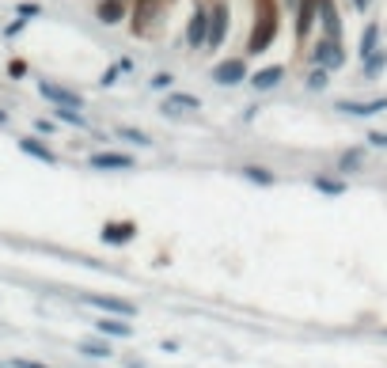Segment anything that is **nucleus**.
<instances>
[{"label": "nucleus", "mask_w": 387, "mask_h": 368, "mask_svg": "<svg viewBox=\"0 0 387 368\" xmlns=\"http://www.w3.org/2000/svg\"><path fill=\"white\" fill-rule=\"evenodd\" d=\"M312 65H315V69H327V73H338V69L346 65V49H342V42L319 38V42L312 46Z\"/></svg>", "instance_id": "obj_1"}, {"label": "nucleus", "mask_w": 387, "mask_h": 368, "mask_svg": "<svg viewBox=\"0 0 387 368\" xmlns=\"http://www.w3.org/2000/svg\"><path fill=\"white\" fill-rule=\"evenodd\" d=\"M273 38H277V12L262 8V12H258V23H255V34H251L247 53H251V58H255V53H266Z\"/></svg>", "instance_id": "obj_2"}, {"label": "nucleus", "mask_w": 387, "mask_h": 368, "mask_svg": "<svg viewBox=\"0 0 387 368\" xmlns=\"http://www.w3.org/2000/svg\"><path fill=\"white\" fill-rule=\"evenodd\" d=\"M213 84H221V88H239V84L251 76V69H247V58H228V61H221V65H213Z\"/></svg>", "instance_id": "obj_3"}, {"label": "nucleus", "mask_w": 387, "mask_h": 368, "mask_svg": "<svg viewBox=\"0 0 387 368\" xmlns=\"http://www.w3.org/2000/svg\"><path fill=\"white\" fill-rule=\"evenodd\" d=\"M88 167H95V171H129V167H137V156L133 152H91L88 156Z\"/></svg>", "instance_id": "obj_4"}, {"label": "nucleus", "mask_w": 387, "mask_h": 368, "mask_svg": "<svg viewBox=\"0 0 387 368\" xmlns=\"http://www.w3.org/2000/svg\"><path fill=\"white\" fill-rule=\"evenodd\" d=\"M228 27H232V12H228V4H213V12H209V38H205V46L209 49H221L224 46V38H228Z\"/></svg>", "instance_id": "obj_5"}, {"label": "nucleus", "mask_w": 387, "mask_h": 368, "mask_svg": "<svg viewBox=\"0 0 387 368\" xmlns=\"http://www.w3.org/2000/svg\"><path fill=\"white\" fill-rule=\"evenodd\" d=\"M88 304L91 308H99L103 315H110V319H133L137 315V304H129V300H122V296H99V293H91L88 296Z\"/></svg>", "instance_id": "obj_6"}, {"label": "nucleus", "mask_w": 387, "mask_h": 368, "mask_svg": "<svg viewBox=\"0 0 387 368\" xmlns=\"http://www.w3.org/2000/svg\"><path fill=\"white\" fill-rule=\"evenodd\" d=\"M133 239H137V224L133 221H107L99 232V243H107V247H125Z\"/></svg>", "instance_id": "obj_7"}, {"label": "nucleus", "mask_w": 387, "mask_h": 368, "mask_svg": "<svg viewBox=\"0 0 387 368\" xmlns=\"http://www.w3.org/2000/svg\"><path fill=\"white\" fill-rule=\"evenodd\" d=\"M338 114H349V118H372V114H384L387 110V95L384 99H369V103H353V99H338L334 103Z\"/></svg>", "instance_id": "obj_8"}, {"label": "nucleus", "mask_w": 387, "mask_h": 368, "mask_svg": "<svg viewBox=\"0 0 387 368\" xmlns=\"http://www.w3.org/2000/svg\"><path fill=\"white\" fill-rule=\"evenodd\" d=\"M38 95H42V99H50L53 107H73V110H84V99L76 95V91L61 88V84H50V80H42V84H38Z\"/></svg>", "instance_id": "obj_9"}, {"label": "nucleus", "mask_w": 387, "mask_h": 368, "mask_svg": "<svg viewBox=\"0 0 387 368\" xmlns=\"http://www.w3.org/2000/svg\"><path fill=\"white\" fill-rule=\"evenodd\" d=\"M205 38H209V8H194V16H190V23H186V46L201 49Z\"/></svg>", "instance_id": "obj_10"}, {"label": "nucleus", "mask_w": 387, "mask_h": 368, "mask_svg": "<svg viewBox=\"0 0 387 368\" xmlns=\"http://www.w3.org/2000/svg\"><path fill=\"white\" fill-rule=\"evenodd\" d=\"M319 23H323V38L342 42V12L334 0H319Z\"/></svg>", "instance_id": "obj_11"}, {"label": "nucleus", "mask_w": 387, "mask_h": 368, "mask_svg": "<svg viewBox=\"0 0 387 368\" xmlns=\"http://www.w3.org/2000/svg\"><path fill=\"white\" fill-rule=\"evenodd\" d=\"M281 80H285V65H266V69H258V73L247 76V84L255 91H273Z\"/></svg>", "instance_id": "obj_12"}, {"label": "nucleus", "mask_w": 387, "mask_h": 368, "mask_svg": "<svg viewBox=\"0 0 387 368\" xmlns=\"http://www.w3.org/2000/svg\"><path fill=\"white\" fill-rule=\"evenodd\" d=\"M315 19H319V0H300V4H297V38L300 42L312 34Z\"/></svg>", "instance_id": "obj_13"}, {"label": "nucleus", "mask_w": 387, "mask_h": 368, "mask_svg": "<svg viewBox=\"0 0 387 368\" xmlns=\"http://www.w3.org/2000/svg\"><path fill=\"white\" fill-rule=\"evenodd\" d=\"M125 16H129V4H125V0H99V4H95V19L107 23V27L122 23Z\"/></svg>", "instance_id": "obj_14"}, {"label": "nucleus", "mask_w": 387, "mask_h": 368, "mask_svg": "<svg viewBox=\"0 0 387 368\" xmlns=\"http://www.w3.org/2000/svg\"><path fill=\"white\" fill-rule=\"evenodd\" d=\"M19 152L38 160V164H58V152H53L50 145H42L38 137H19Z\"/></svg>", "instance_id": "obj_15"}, {"label": "nucleus", "mask_w": 387, "mask_h": 368, "mask_svg": "<svg viewBox=\"0 0 387 368\" xmlns=\"http://www.w3.org/2000/svg\"><path fill=\"white\" fill-rule=\"evenodd\" d=\"M160 110L175 118V114H182V110H201V99H198V95H182V91H175V95L164 99V107H160Z\"/></svg>", "instance_id": "obj_16"}, {"label": "nucleus", "mask_w": 387, "mask_h": 368, "mask_svg": "<svg viewBox=\"0 0 387 368\" xmlns=\"http://www.w3.org/2000/svg\"><path fill=\"white\" fill-rule=\"evenodd\" d=\"M384 69H387V49H376L372 58H364L361 76H364V80H379V76H384Z\"/></svg>", "instance_id": "obj_17"}, {"label": "nucleus", "mask_w": 387, "mask_h": 368, "mask_svg": "<svg viewBox=\"0 0 387 368\" xmlns=\"http://www.w3.org/2000/svg\"><path fill=\"white\" fill-rule=\"evenodd\" d=\"M95 330H99L103 338H129L133 330H129V323H122V319H110V315H103L99 323H95Z\"/></svg>", "instance_id": "obj_18"}, {"label": "nucleus", "mask_w": 387, "mask_h": 368, "mask_svg": "<svg viewBox=\"0 0 387 368\" xmlns=\"http://www.w3.org/2000/svg\"><path fill=\"white\" fill-rule=\"evenodd\" d=\"M376 49H379V23H369L361 31V46H357V53H361V61H364V58H372Z\"/></svg>", "instance_id": "obj_19"}, {"label": "nucleus", "mask_w": 387, "mask_h": 368, "mask_svg": "<svg viewBox=\"0 0 387 368\" xmlns=\"http://www.w3.org/2000/svg\"><path fill=\"white\" fill-rule=\"evenodd\" d=\"M243 179L247 182H255V186H273V182H277V175L273 171H266V167H258V164H243Z\"/></svg>", "instance_id": "obj_20"}, {"label": "nucleus", "mask_w": 387, "mask_h": 368, "mask_svg": "<svg viewBox=\"0 0 387 368\" xmlns=\"http://www.w3.org/2000/svg\"><path fill=\"white\" fill-rule=\"evenodd\" d=\"M312 186L319 190V194H330V197L346 194V182L338 179V175H315V179H312Z\"/></svg>", "instance_id": "obj_21"}, {"label": "nucleus", "mask_w": 387, "mask_h": 368, "mask_svg": "<svg viewBox=\"0 0 387 368\" xmlns=\"http://www.w3.org/2000/svg\"><path fill=\"white\" fill-rule=\"evenodd\" d=\"M118 140H125V145H137V148H152V137L149 133H140V130H133V125H118Z\"/></svg>", "instance_id": "obj_22"}, {"label": "nucleus", "mask_w": 387, "mask_h": 368, "mask_svg": "<svg viewBox=\"0 0 387 368\" xmlns=\"http://www.w3.org/2000/svg\"><path fill=\"white\" fill-rule=\"evenodd\" d=\"M53 118H58V122H65V125H76V130H88V118L80 114V110H73V107H53Z\"/></svg>", "instance_id": "obj_23"}, {"label": "nucleus", "mask_w": 387, "mask_h": 368, "mask_svg": "<svg viewBox=\"0 0 387 368\" xmlns=\"http://www.w3.org/2000/svg\"><path fill=\"white\" fill-rule=\"evenodd\" d=\"M125 73H133V58H122V61H114V65L107 69V76H103V88H110V84H114L118 76H125Z\"/></svg>", "instance_id": "obj_24"}, {"label": "nucleus", "mask_w": 387, "mask_h": 368, "mask_svg": "<svg viewBox=\"0 0 387 368\" xmlns=\"http://www.w3.org/2000/svg\"><path fill=\"white\" fill-rule=\"evenodd\" d=\"M327 84H330V73H327V69H315V65H312V73H308L304 88H308V91H327Z\"/></svg>", "instance_id": "obj_25"}, {"label": "nucleus", "mask_w": 387, "mask_h": 368, "mask_svg": "<svg viewBox=\"0 0 387 368\" xmlns=\"http://www.w3.org/2000/svg\"><path fill=\"white\" fill-rule=\"evenodd\" d=\"M361 164H364V148H349V152L338 160V167H342V171H357Z\"/></svg>", "instance_id": "obj_26"}, {"label": "nucleus", "mask_w": 387, "mask_h": 368, "mask_svg": "<svg viewBox=\"0 0 387 368\" xmlns=\"http://www.w3.org/2000/svg\"><path fill=\"white\" fill-rule=\"evenodd\" d=\"M80 353L84 357H110V345L107 342H91L88 338V342H80Z\"/></svg>", "instance_id": "obj_27"}, {"label": "nucleus", "mask_w": 387, "mask_h": 368, "mask_svg": "<svg viewBox=\"0 0 387 368\" xmlns=\"http://www.w3.org/2000/svg\"><path fill=\"white\" fill-rule=\"evenodd\" d=\"M171 84H175L171 73H156V76H152V91H167Z\"/></svg>", "instance_id": "obj_28"}, {"label": "nucleus", "mask_w": 387, "mask_h": 368, "mask_svg": "<svg viewBox=\"0 0 387 368\" xmlns=\"http://www.w3.org/2000/svg\"><path fill=\"white\" fill-rule=\"evenodd\" d=\"M19 19H34V16H42V4H19Z\"/></svg>", "instance_id": "obj_29"}, {"label": "nucleus", "mask_w": 387, "mask_h": 368, "mask_svg": "<svg viewBox=\"0 0 387 368\" xmlns=\"http://www.w3.org/2000/svg\"><path fill=\"white\" fill-rule=\"evenodd\" d=\"M8 76H12V80H23V76H27V65H23V61H12V65H8Z\"/></svg>", "instance_id": "obj_30"}, {"label": "nucleus", "mask_w": 387, "mask_h": 368, "mask_svg": "<svg viewBox=\"0 0 387 368\" xmlns=\"http://www.w3.org/2000/svg\"><path fill=\"white\" fill-rule=\"evenodd\" d=\"M369 145H372V148H387V133L372 130V133H369Z\"/></svg>", "instance_id": "obj_31"}, {"label": "nucleus", "mask_w": 387, "mask_h": 368, "mask_svg": "<svg viewBox=\"0 0 387 368\" xmlns=\"http://www.w3.org/2000/svg\"><path fill=\"white\" fill-rule=\"evenodd\" d=\"M12 368H50V365H42V360H23V357H19V360H12Z\"/></svg>", "instance_id": "obj_32"}, {"label": "nucleus", "mask_w": 387, "mask_h": 368, "mask_svg": "<svg viewBox=\"0 0 387 368\" xmlns=\"http://www.w3.org/2000/svg\"><path fill=\"white\" fill-rule=\"evenodd\" d=\"M34 130H38V133H53V122H50V118H38V122H34Z\"/></svg>", "instance_id": "obj_33"}, {"label": "nucleus", "mask_w": 387, "mask_h": 368, "mask_svg": "<svg viewBox=\"0 0 387 368\" xmlns=\"http://www.w3.org/2000/svg\"><path fill=\"white\" fill-rule=\"evenodd\" d=\"M349 4H353L357 12H364V8H369V4H372V0H349Z\"/></svg>", "instance_id": "obj_34"}, {"label": "nucleus", "mask_w": 387, "mask_h": 368, "mask_svg": "<svg viewBox=\"0 0 387 368\" xmlns=\"http://www.w3.org/2000/svg\"><path fill=\"white\" fill-rule=\"evenodd\" d=\"M281 4H285V8H292V12H297V4H300V0H281Z\"/></svg>", "instance_id": "obj_35"}, {"label": "nucleus", "mask_w": 387, "mask_h": 368, "mask_svg": "<svg viewBox=\"0 0 387 368\" xmlns=\"http://www.w3.org/2000/svg\"><path fill=\"white\" fill-rule=\"evenodd\" d=\"M0 125H8V110L0 107Z\"/></svg>", "instance_id": "obj_36"}]
</instances>
